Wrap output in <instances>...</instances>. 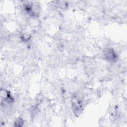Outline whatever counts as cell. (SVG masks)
<instances>
[{"label":"cell","mask_w":127,"mask_h":127,"mask_svg":"<svg viewBox=\"0 0 127 127\" xmlns=\"http://www.w3.org/2000/svg\"><path fill=\"white\" fill-rule=\"evenodd\" d=\"M72 108L75 115L78 116L80 115L83 110V107L80 99L76 95H73L71 99Z\"/></svg>","instance_id":"obj_1"},{"label":"cell","mask_w":127,"mask_h":127,"mask_svg":"<svg viewBox=\"0 0 127 127\" xmlns=\"http://www.w3.org/2000/svg\"><path fill=\"white\" fill-rule=\"evenodd\" d=\"M104 56L105 59L110 62H115L117 59V56L113 49H107L105 52Z\"/></svg>","instance_id":"obj_3"},{"label":"cell","mask_w":127,"mask_h":127,"mask_svg":"<svg viewBox=\"0 0 127 127\" xmlns=\"http://www.w3.org/2000/svg\"><path fill=\"white\" fill-rule=\"evenodd\" d=\"M24 123V121L22 119L19 118L17 119L14 122V126L16 127H21L23 126Z\"/></svg>","instance_id":"obj_4"},{"label":"cell","mask_w":127,"mask_h":127,"mask_svg":"<svg viewBox=\"0 0 127 127\" xmlns=\"http://www.w3.org/2000/svg\"><path fill=\"white\" fill-rule=\"evenodd\" d=\"M25 9L26 12L32 17L38 16L40 12L39 5L33 2H30L25 6Z\"/></svg>","instance_id":"obj_2"}]
</instances>
